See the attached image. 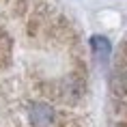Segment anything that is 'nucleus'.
Returning a JSON list of instances; mask_svg holds the SVG:
<instances>
[{
  "mask_svg": "<svg viewBox=\"0 0 127 127\" xmlns=\"http://www.w3.org/2000/svg\"><path fill=\"white\" fill-rule=\"evenodd\" d=\"M28 119L34 127H50L56 121V110L47 103H32L30 110H28Z\"/></svg>",
  "mask_w": 127,
  "mask_h": 127,
  "instance_id": "obj_1",
  "label": "nucleus"
},
{
  "mask_svg": "<svg viewBox=\"0 0 127 127\" xmlns=\"http://www.w3.org/2000/svg\"><path fill=\"white\" fill-rule=\"evenodd\" d=\"M91 47H93L95 56H97L99 60H108L110 54H112V43H110L106 37H101V34L91 37Z\"/></svg>",
  "mask_w": 127,
  "mask_h": 127,
  "instance_id": "obj_2",
  "label": "nucleus"
},
{
  "mask_svg": "<svg viewBox=\"0 0 127 127\" xmlns=\"http://www.w3.org/2000/svg\"><path fill=\"white\" fill-rule=\"evenodd\" d=\"M112 91L119 97H127V67H114L112 73Z\"/></svg>",
  "mask_w": 127,
  "mask_h": 127,
  "instance_id": "obj_3",
  "label": "nucleus"
},
{
  "mask_svg": "<svg viewBox=\"0 0 127 127\" xmlns=\"http://www.w3.org/2000/svg\"><path fill=\"white\" fill-rule=\"evenodd\" d=\"M11 47H13L11 34L0 28V65H7L11 60Z\"/></svg>",
  "mask_w": 127,
  "mask_h": 127,
  "instance_id": "obj_4",
  "label": "nucleus"
}]
</instances>
